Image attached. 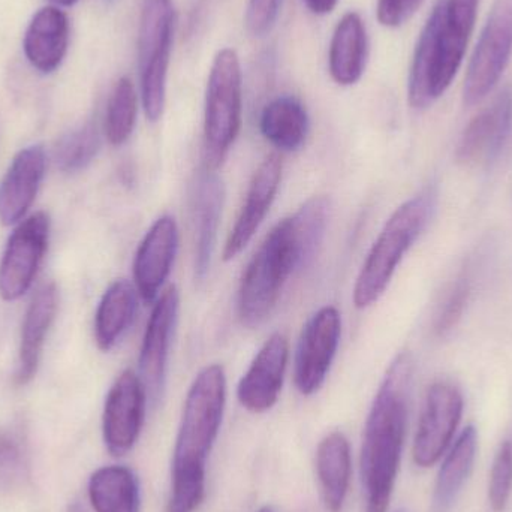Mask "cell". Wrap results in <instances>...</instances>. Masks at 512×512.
Listing matches in <instances>:
<instances>
[{"mask_svg": "<svg viewBox=\"0 0 512 512\" xmlns=\"http://www.w3.org/2000/svg\"><path fill=\"white\" fill-rule=\"evenodd\" d=\"M414 361L402 352L391 361L364 426L360 472L366 512H387L408 429Z\"/></svg>", "mask_w": 512, "mask_h": 512, "instance_id": "cell-1", "label": "cell"}, {"mask_svg": "<svg viewBox=\"0 0 512 512\" xmlns=\"http://www.w3.org/2000/svg\"><path fill=\"white\" fill-rule=\"evenodd\" d=\"M227 375L221 364L204 367L189 388L174 445L167 512H195L206 496L207 460L221 432Z\"/></svg>", "mask_w": 512, "mask_h": 512, "instance_id": "cell-2", "label": "cell"}, {"mask_svg": "<svg viewBox=\"0 0 512 512\" xmlns=\"http://www.w3.org/2000/svg\"><path fill=\"white\" fill-rule=\"evenodd\" d=\"M480 0H439L415 48L409 104L417 110L438 101L462 66Z\"/></svg>", "mask_w": 512, "mask_h": 512, "instance_id": "cell-3", "label": "cell"}, {"mask_svg": "<svg viewBox=\"0 0 512 512\" xmlns=\"http://www.w3.org/2000/svg\"><path fill=\"white\" fill-rule=\"evenodd\" d=\"M435 207V189L427 188L388 218L355 280L352 301L357 309L373 306L385 294L400 262L426 230Z\"/></svg>", "mask_w": 512, "mask_h": 512, "instance_id": "cell-4", "label": "cell"}, {"mask_svg": "<svg viewBox=\"0 0 512 512\" xmlns=\"http://www.w3.org/2000/svg\"><path fill=\"white\" fill-rule=\"evenodd\" d=\"M298 271L289 218L274 225L240 280L237 315L245 327L264 324L276 309L289 277Z\"/></svg>", "mask_w": 512, "mask_h": 512, "instance_id": "cell-5", "label": "cell"}, {"mask_svg": "<svg viewBox=\"0 0 512 512\" xmlns=\"http://www.w3.org/2000/svg\"><path fill=\"white\" fill-rule=\"evenodd\" d=\"M243 116L242 68L231 48L219 51L207 83L204 110V168L218 171L227 161Z\"/></svg>", "mask_w": 512, "mask_h": 512, "instance_id": "cell-6", "label": "cell"}, {"mask_svg": "<svg viewBox=\"0 0 512 512\" xmlns=\"http://www.w3.org/2000/svg\"><path fill=\"white\" fill-rule=\"evenodd\" d=\"M174 8L171 0H143L138 29L141 102L150 122L165 110L167 77L173 45Z\"/></svg>", "mask_w": 512, "mask_h": 512, "instance_id": "cell-7", "label": "cell"}, {"mask_svg": "<svg viewBox=\"0 0 512 512\" xmlns=\"http://www.w3.org/2000/svg\"><path fill=\"white\" fill-rule=\"evenodd\" d=\"M512 54V0H495L466 75L463 101H483L501 80Z\"/></svg>", "mask_w": 512, "mask_h": 512, "instance_id": "cell-8", "label": "cell"}, {"mask_svg": "<svg viewBox=\"0 0 512 512\" xmlns=\"http://www.w3.org/2000/svg\"><path fill=\"white\" fill-rule=\"evenodd\" d=\"M342 336V316L334 306L316 310L301 330L294 357V382L303 396L318 393L330 373Z\"/></svg>", "mask_w": 512, "mask_h": 512, "instance_id": "cell-9", "label": "cell"}, {"mask_svg": "<svg viewBox=\"0 0 512 512\" xmlns=\"http://www.w3.org/2000/svg\"><path fill=\"white\" fill-rule=\"evenodd\" d=\"M51 221L38 212L18 224L0 259V298L17 301L23 297L41 267L48 248Z\"/></svg>", "mask_w": 512, "mask_h": 512, "instance_id": "cell-10", "label": "cell"}, {"mask_svg": "<svg viewBox=\"0 0 512 512\" xmlns=\"http://www.w3.org/2000/svg\"><path fill=\"white\" fill-rule=\"evenodd\" d=\"M463 405L462 393L456 385L436 382L429 388L412 448L415 465L430 468L441 459L462 420Z\"/></svg>", "mask_w": 512, "mask_h": 512, "instance_id": "cell-11", "label": "cell"}, {"mask_svg": "<svg viewBox=\"0 0 512 512\" xmlns=\"http://www.w3.org/2000/svg\"><path fill=\"white\" fill-rule=\"evenodd\" d=\"M147 402L146 388L134 370H125L111 385L102 415V435L111 456H125L137 444L146 420Z\"/></svg>", "mask_w": 512, "mask_h": 512, "instance_id": "cell-12", "label": "cell"}, {"mask_svg": "<svg viewBox=\"0 0 512 512\" xmlns=\"http://www.w3.org/2000/svg\"><path fill=\"white\" fill-rule=\"evenodd\" d=\"M180 294L176 286L171 285L156 298L150 313L143 343H141L138 369L141 382L147 396L153 403L159 402L167 381L168 358L174 331L179 321Z\"/></svg>", "mask_w": 512, "mask_h": 512, "instance_id": "cell-13", "label": "cell"}, {"mask_svg": "<svg viewBox=\"0 0 512 512\" xmlns=\"http://www.w3.org/2000/svg\"><path fill=\"white\" fill-rule=\"evenodd\" d=\"M288 360L289 343L285 334H271L237 387V399L246 411L264 414L276 405L285 382Z\"/></svg>", "mask_w": 512, "mask_h": 512, "instance_id": "cell-14", "label": "cell"}, {"mask_svg": "<svg viewBox=\"0 0 512 512\" xmlns=\"http://www.w3.org/2000/svg\"><path fill=\"white\" fill-rule=\"evenodd\" d=\"M179 240L176 219L165 215L150 227L138 246L134 259V286L146 303H153L159 297L162 286L170 277L179 252Z\"/></svg>", "mask_w": 512, "mask_h": 512, "instance_id": "cell-15", "label": "cell"}, {"mask_svg": "<svg viewBox=\"0 0 512 512\" xmlns=\"http://www.w3.org/2000/svg\"><path fill=\"white\" fill-rule=\"evenodd\" d=\"M282 171V161L279 155L274 153L268 155L256 168L246 194L245 204L240 210L236 224L228 234L227 243L222 252L224 261H231L242 254L258 233L276 200L277 191L282 182Z\"/></svg>", "mask_w": 512, "mask_h": 512, "instance_id": "cell-16", "label": "cell"}, {"mask_svg": "<svg viewBox=\"0 0 512 512\" xmlns=\"http://www.w3.org/2000/svg\"><path fill=\"white\" fill-rule=\"evenodd\" d=\"M511 122L512 92L505 89L466 126L457 146V162L472 167L495 161L510 134Z\"/></svg>", "mask_w": 512, "mask_h": 512, "instance_id": "cell-17", "label": "cell"}, {"mask_svg": "<svg viewBox=\"0 0 512 512\" xmlns=\"http://www.w3.org/2000/svg\"><path fill=\"white\" fill-rule=\"evenodd\" d=\"M45 150L41 144L24 147L12 159L0 182V224H20L38 195L45 176Z\"/></svg>", "mask_w": 512, "mask_h": 512, "instance_id": "cell-18", "label": "cell"}, {"mask_svg": "<svg viewBox=\"0 0 512 512\" xmlns=\"http://www.w3.org/2000/svg\"><path fill=\"white\" fill-rule=\"evenodd\" d=\"M225 186L216 171L203 168L192 194L195 221V279H206L215 254L224 209Z\"/></svg>", "mask_w": 512, "mask_h": 512, "instance_id": "cell-19", "label": "cell"}, {"mask_svg": "<svg viewBox=\"0 0 512 512\" xmlns=\"http://www.w3.org/2000/svg\"><path fill=\"white\" fill-rule=\"evenodd\" d=\"M57 307H59V291L54 283H45L41 286L27 307L23 327H21L18 367L15 375L20 385H26L36 375L45 339L56 319Z\"/></svg>", "mask_w": 512, "mask_h": 512, "instance_id": "cell-20", "label": "cell"}, {"mask_svg": "<svg viewBox=\"0 0 512 512\" xmlns=\"http://www.w3.org/2000/svg\"><path fill=\"white\" fill-rule=\"evenodd\" d=\"M68 44V15L57 6L39 9L24 33V54L30 65L42 74H51L62 65Z\"/></svg>", "mask_w": 512, "mask_h": 512, "instance_id": "cell-21", "label": "cell"}, {"mask_svg": "<svg viewBox=\"0 0 512 512\" xmlns=\"http://www.w3.org/2000/svg\"><path fill=\"white\" fill-rule=\"evenodd\" d=\"M369 41L366 26L357 12H348L337 23L328 53L331 78L340 86H352L363 77Z\"/></svg>", "mask_w": 512, "mask_h": 512, "instance_id": "cell-22", "label": "cell"}, {"mask_svg": "<svg viewBox=\"0 0 512 512\" xmlns=\"http://www.w3.org/2000/svg\"><path fill=\"white\" fill-rule=\"evenodd\" d=\"M352 474L351 445L343 433L333 432L319 442L316 475L322 501L328 512H340L345 505Z\"/></svg>", "mask_w": 512, "mask_h": 512, "instance_id": "cell-23", "label": "cell"}, {"mask_svg": "<svg viewBox=\"0 0 512 512\" xmlns=\"http://www.w3.org/2000/svg\"><path fill=\"white\" fill-rule=\"evenodd\" d=\"M262 137L280 152H297L309 134L306 108L292 96H280L265 105L259 117Z\"/></svg>", "mask_w": 512, "mask_h": 512, "instance_id": "cell-24", "label": "cell"}, {"mask_svg": "<svg viewBox=\"0 0 512 512\" xmlns=\"http://www.w3.org/2000/svg\"><path fill=\"white\" fill-rule=\"evenodd\" d=\"M137 289L128 280H116L99 301L95 315V340L101 351H111L131 327L137 313Z\"/></svg>", "mask_w": 512, "mask_h": 512, "instance_id": "cell-25", "label": "cell"}, {"mask_svg": "<svg viewBox=\"0 0 512 512\" xmlns=\"http://www.w3.org/2000/svg\"><path fill=\"white\" fill-rule=\"evenodd\" d=\"M478 433L474 426H468L454 444L439 469L438 480L432 498L433 512H450L456 504L466 481L471 477L477 459Z\"/></svg>", "mask_w": 512, "mask_h": 512, "instance_id": "cell-26", "label": "cell"}, {"mask_svg": "<svg viewBox=\"0 0 512 512\" xmlns=\"http://www.w3.org/2000/svg\"><path fill=\"white\" fill-rule=\"evenodd\" d=\"M87 492L95 512H140V484L126 466H104L93 472Z\"/></svg>", "mask_w": 512, "mask_h": 512, "instance_id": "cell-27", "label": "cell"}, {"mask_svg": "<svg viewBox=\"0 0 512 512\" xmlns=\"http://www.w3.org/2000/svg\"><path fill=\"white\" fill-rule=\"evenodd\" d=\"M331 204L325 197H313L289 216L292 240L297 254L298 271L312 264L324 242L325 231L330 222Z\"/></svg>", "mask_w": 512, "mask_h": 512, "instance_id": "cell-28", "label": "cell"}, {"mask_svg": "<svg viewBox=\"0 0 512 512\" xmlns=\"http://www.w3.org/2000/svg\"><path fill=\"white\" fill-rule=\"evenodd\" d=\"M138 113V96L128 77L120 78L111 92L105 114V137L111 146H122L131 138Z\"/></svg>", "mask_w": 512, "mask_h": 512, "instance_id": "cell-29", "label": "cell"}, {"mask_svg": "<svg viewBox=\"0 0 512 512\" xmlns=\"http://www.w3.org/2000/svg\"><path fill=\"white\" fill-rule=\"evenodd\" d=\"M101 149V137L95 123L89 122L69 132L57 143V168L66 174L80 173L86 170Z\"/></svg>", "mask_w": 512, "mask_h": 512, "instance_id": "cell-30", "label": "cell"}, {"mask_svg": "<svg viewBox=\"0 0 512 512\" xmlns=\"http://www.w3.org/2000/svg\"><path fill=\"white\" fill-rule=\"evenodd\" d=\"M472 279H474L472 267L466 265L448 289L444 303L441 304V309L435 318V333L438 336H447L463 318L472 294V282H474Z\"/></svg>", "mask_w": 512, "mask_h": 512, "instance_id": "cell-31", "label": "cell"}, {"mask_svg": "<svg viewBox=\"0 0 512 512\" xmlns=\"http://www.w3.org/2000/svg\"><path fill=\"white\" fill-rule=\"evenodd\" d=\"M27 448L17 430L0 427V487H12L26 477Z\"/></svg>", "mask_w": 512, "mask_h": 512, "instance_id": "cell-32", "label": "cell"}, {"mask_svg": "<svg viewBox=\"0 0 512 512\" xmlns=\"http://www.w3.org/2000/svg\"><path fill=\"white\" fill-rule=\"evenodd\" d=\"M512 492V444L505 441L499 447L490 472L489 501L492 510L504 512Z\"/></svg>", "mask_w": 512, "mask_h": 512, "instance_id": "cell-33", "label": "cell"}, {"mask_svg": "<svg viewBox=\"0 0 512 512\" xmlns=\"http://www.w3.org/2000/svg\"><path fill=\"white\" fill-rule=\"evenodd\" d=\"M282 0H249L246 26L255 36H264L279 17Z\"/></svg>", "mask_w": 512, "mask_h": 512, "instance_id": "cell-34", "label": "cell"}, {"mask_svg": "<svg viewBox=\"0 0 512 512\" xmlns=\"http://www.w3.org/2000/svg\"><path fill=\"white\" fill-rule=\"evenodd\" d=\"M424 0H378L376 15L385 27H399L405 24L423 5Z\"/></svg>", "mask_w": 512, "mask_h": 512, "instance_id": "cell-35", "label": "cell"}, {"mask_svg": "<svg viewBox=\"0 0 512 512\" xmlns=\"http://www.w3.org/2000/svg\"><path fill=\"white\" fill-rule=\"evenodd\" d=\"M303 2L306 3L310 11L318 15H324L333 11L339 0H303Z\"/></svg>", "mask_w": 512, "mask_h": 512, "instance_id": "cell-36", "label": "cell"}, {"mask_svg": "<svg viewBox=\"0 0 512 512\" xmlns=\"http://www.w3.org/2000/svg\"><path fill=\"white\" fill-rule=\"evenodd\" d=\"M50 2H53L54 5L57 6H72L74 3H77L78 0H50Z\"/></svg>", "mask_w": 512, "mask_h": 512, "instance_id": "cell-37", "label": "cell"}, {"mask_svg": "<svg viewBox=\"0 0 512 512\" xmlns=\"http://www.w3.org/2000/svg\"><path fill=\"white\" fill-rule=\"evenodd\" d=\"M68 512H86V511H84V508L81 507V505L74 504V505H72L71 508H69Z\"/></svg>", "mask_w": 512, "mask_h": 512, "instance_id": "cell-38", "label": "cell"}, {"mask_svg": "<svg viewBox=\"0 0 512 512\" xmlns=\"http://www.w3.org/2000/svg\"><path fill=\"white\" fill-rule=\"evenodd\" d=\"M258 512H274V511L271 510L270 507H264V508H261V510H259Z\"/></svg>", "mask_w": 512, "mask_h": 512, "instance_id": "cell-39", "label": "cell"}]
</instances>
